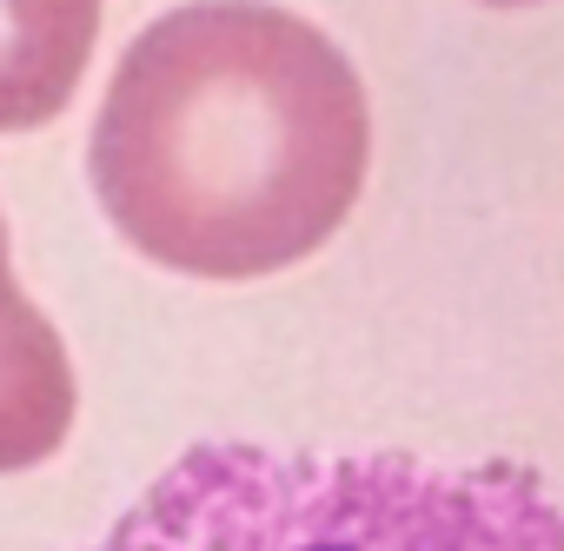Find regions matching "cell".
Wrapping results in <instances>:
<instances>
[{
  "label": "cell",
  "mask_w": 564,
  "mask_h": 551,
  "mask_svg": "<svg viewBox=\"0 0 564 551\" xmlns=\"http://www.w3.org/2000/svg\"><path fill=\"white\" fill-rule=\"evenodd\" d=\"M113 233L186 280H265L359 206L372 107L352 61L272 0H186L120 54L94 120Z\"/></svg>",
  "instance_id": "obj_1"
},
{
  "label": "cell",
  "mask_w": 564,
  "mask_h": 551,
  "mask_svg": "<svg viewBox=\"0 0 564 551\" xmlns=\"http://www.w3.org/2000/svg\"><path fill=\"white\" fill-rule=\"evenodd\" d=\"M485 8H538V0H485Z\"/></svg>",
  "instance_id": "obj_5"
},
{
  "label": "cell",
  "mask_w": 564,
  "mask_h": 551,
  "mask_svg": "<svg viewBox=\"0 0 564 551\" xmlns=\"http://www.w3.org/2000/svg\"><path fill=\"white\" fill-rule=\"evenodd\" d=\"M94 551H564V531L551 485L511 458L425 465L206 439Z\"/></svg>",
  "instance_id": "obj_2"
},
{
  "label": "cell",
  "mask_w": 564,
  "mask_h": 551,
  "mask_svg": "<svg viewBox=\"0 0 564 551\" xmlns=\"http://www.w3.org/2000/svg\"><path fill=\"white\" fill-rule=\"evenodd\" d=\"M74 359L54 320L14 287L8 219H0V472H28L54 458L74 432Z\"/></svg>",
  "instance_id": "obj_3"
},
{
  "label": "cell",
  "mask_w": 564,
  "mask_h": 551,
  "mask_svg": "<svg viewBox=\"0 0 564 551\" xmlns=\"http://www.w3.org/2000/svg\"><path fill=\"white\" fill-rule=\"evenodd\" d=\"M100 41V0H0V133L67 114Z\"/></svg>",
  "instance_id": "obj_4"
}]
</instances>
